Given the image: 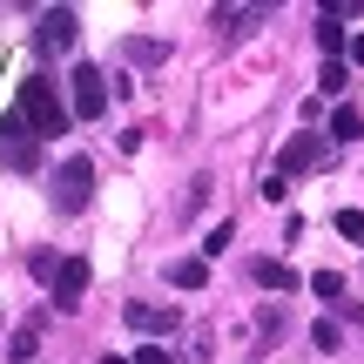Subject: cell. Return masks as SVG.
<instances>
[{"mask_svg": "<svg viewBox=\"0 0 364 364\" xmlns=\"http://www.w3.org/2000/svg\"><path fill=\"white\" fill-rule=\"evenodd\" d=\"M14 115H21L34 135H68V122H75V102H61V88H54L48 75H27V81H21V95H14Z\"/></svg>", "mask_w": 364, "mask_h": 364, "instance_id": "1", "label": "cell"}, {"mask_svg": "<svg viewBox=\"0 0 364 364\" xmlns=\"http://www.w3.org/2000/svg\"><path fill=\"white\" fill-rule=\"evenodd\" d=\"M0 162H7L14 176H34L41 169V135L27 129L21 115H0Z\"/></svg>", "mask_w": 364, "mask_h": 364, "instance_id": "2", "label": "cell"}, {"mask_svg": "<svg viewBox=\"0 0 364 364\" xmlns=\"http://www.w3.org/2000/svg\"><path fill=\"white\" fill-rule=\"evenodd\" d=\"M88 196H95V162L88 156H68L61 176H54V209L75 216V209H88Z\"/></svg>", "mask_w": 364, "mask_h": 364, "instance_id": "3", "label": "cell"}, {"mask_svg": "<svg viewBox=\"0 0 364 364\" xmlns=\"http://www.w3.org/2000/svg\"><path fill=\"white\" fill-rule=\"evenodd\" d=\"M68 81H75V115H81V122L108 115V75H102V68H88V61H81Z\"/></svg>", "mask_w": 364, "mask_h": 364, "instance_id": "4", "label": "cell"}, {"mask_svg": "<svg viewBox=\"0 0 364 364\" xmlns=\"http://www.w3.org/2000/svg\"><path fill=\"white\" fill-rule=\"evenodd\" d=\"M317 162H324V135H290V149L284 156H277V176H304V169H317Z\"/></svg>", "mask_w": 364, "mask_h": 364, "instance_id": "5", "label": "cell"}, {"mask_svg": "<svg viewBox=\"0 0 364 364\" xmlns=\"http://www.w3.org/2000/svg\"><path fill=\"white\" fill-rule=\"evenodd\" d=\"M122 317H129V331H149V338H169V331L182 324V317H176V304H129Z\"/></svg>", "mask_w": 364, "mask_h": 364, "instance_id": "6", "label": "cell"}, {"mask_svg": "<svg viewBox=\"0 0 364 364\" xmlns=\"http://www.w3.org/2000/svg\"><path fill=\"white\" fill-rule=\"evenodd\" d=\"M75 27H81V14L75 7H48V14H41V48H75Z\"/></svg>", "mask_w": 364, "mask_h": 364, "instance_id": "7", "label": "cell"}, {"mask_svg": "<svg viewBox=\"0 0 364 364\" xmlns=\"http://www.w3.org/2000/svg\"><path fill=\"white\" fill-rule=\"evenodd\" d=\"M54 304H61V311H75V304H81V290H88V263H81V257H68L61 263V270H54Z\"/></svg>", "mask_w": 364, "mask_h": 364, "instance_id": "8", "label": "cell"}, {"mask_svg": "<svg viewBox=\"0 0 364 364\" xmlns=\"http://www.w3.org/2000/svg\"><path fill=\"white\" fill-rule=\"evenodd\" d=\"M257 284H263V290H297V270L277 263V257H263V263H257Z\"/></svg>", "mask_w": 364, "mask_h": 364, "instance_id": "9", "label": "cell"}, {"mask_svg": "<svg viewBox=\"0 0 364 364\" xmlns=\"http://www.w3.org/2000/svg\"><path fill=\"white\" fill-rule=\"evenodd\" d=\"M169 284H176V290H203V284H209V263H203V257H182L176 270H169Z\"/></svg>", "mask_w": 364, "mask_h": 364, "instance_id": "10", "label": "cell"}, {"mask_svg": "<svg viewBox=\"0 0 364 364\" xmlns=\"http://www.w3.org/2000/svg\"><path fill=\"white\" fill-rule=\"evenodd\" d=\"M317 48H324L331 61H338V54L351 48V41H344V27H338V14H324V21H317Z\"/></svg>", "mask_w": 364, "mask_h": 364, "instance_id": "11", "label": "cell"}, {"mask_svg": "<svg viewBox=\"0 0 364 364\" xmlns=\"http://www.w3.org/2000/svg\"><path fill=\"white\" fill-rule=\"evenodd\" d=\"M364 135V115L358 108H338V115H331V142H358Z\"/></svg>", "mask_w": 364, "mask_h": 364, "instance_id": "12", "label": "cell"}, {"mask_svg": "<svg viewBox=\"0 0 364 364\" xmlns=\"http://www.w3.org/2000/svg\"><path fill=\"white\" fill-rule=\"evenodd\" d=\"M311 290H317V297H331V304H344V277H338V270H317Z\"/></svg>", "mask_w": 364, "mask_h": 364, "instance_id": "13", "label": "cell"}, {"mask_svg": "<svg viewBox=\"0 0 364 364\" xmlns=\"http://www.w3.org/2000/svg\"><path fill=\"white\" fill-rule=\"evenodd\" d=\"M34 351H41V338H34V331H27V324H21V331H14V338H7V358H21V364H27V358H34Z\"/></svg>", "mask_w": 364, "mask_h": 364, "instance_id": "14", "label": "cell"}, {"mask_svg": "<svg viewBox=\"0 0 364 364\" xmlns=\"http://www.w3.org/2000/svg\"><path fill=\"white\" fill-rule=\"evenodd\" d=\"M338 236L344 243H364V209H338Z\"/></svg>", "mask_w": 364, "mask_h": 364, "instance_id": "15", "label": "cell"}, {"mask_svg": "<svg viewBox=\"0 0 364 364\" xmlns=\"http://www.w3.org/2000/svg\"><path fill=\"white\" fill-rule=\"evenodd\" d=\"M230 236H236V230H230V223H216V230H209V236H203V263H209V257H223V250H230Z\"/></svg>", "mask_w": 364, "mask_h": 364, "instance_id": "16", "label": "cell"}, {"mask_svg": "<svg viewBox=\"0 0 364 364\" xmlns=\"http://www.w3.org/2000/svg\"><path fill=\"white\" fill-rule=\"evenodd\" d=\"M344 81H351V75H344V61H324V75H317V88H324V95H338Z\"/></svg>", "mask_w": 364, "mask_h": 364, "instance_id": "17", "label": "cell"}, {"mask_svg": "<svg viewBox=\"0 0 364 364\" xmlns=\"http://www.w3.org/2000/svg\"><path fill=\"white\" fill-rule=\"evenodd\" d=\"M135 364H169V344H142V351H135Z\"/></svg>", "mask_w": 364, "mask_h": 364, "instance_id": "18", "label": "cell"}, {"mask_svg": "<svg viewBox=\"0 0 364 364\" xmlns=\"http://www.w3.org/2000/svg\"><path fill=\"white\" fill-rule=\"evenodd\" d=\"M351 61H358V68H364V34H351Z\"/></svg>", "mask_w": 364, "mask_h": 364, "instance_id": "19", "label": "cell"}, {"mask_svg": "<svg viewBox=\"0 0 364 364\" xmlns=\"http://www.w3.org/2000/svg\"><path fill=\"white\" fill-rule=\"evenodd\" d=\"M102 364H129V358H102Z\"/></svg>", "mask_w": 364, "mask_h": 364, "instance_id": "20", "label": "cell"}]
</instances>
